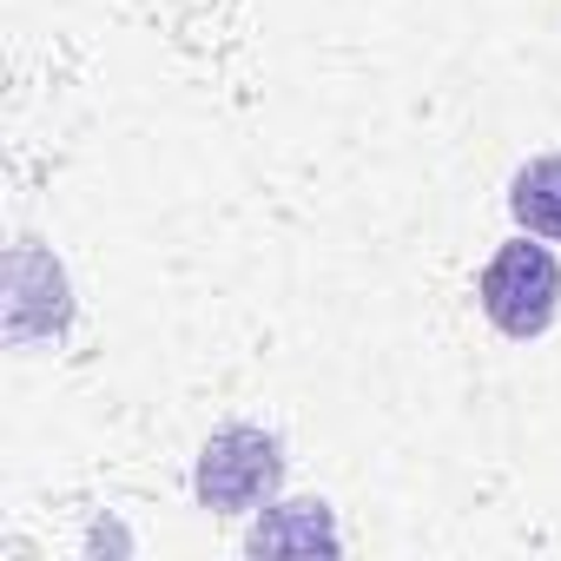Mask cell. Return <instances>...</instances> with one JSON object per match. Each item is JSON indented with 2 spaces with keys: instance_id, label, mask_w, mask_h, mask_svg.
Returning <instances> with one entry per match:
<instances>
[{
  "instance_id": "obj_3",
  "label": "cell",
  "mask_w": 561,
  "mask_h": 561,
  "mask_svg": "<svg viewBox=\"0 0 561 561\" xmlns=\"http://www.w3.org/2000/svg\"><path fill=\"white\" fill-rule=\"evenodd\" d=\"M508 211L522 231L561 244V152H541L508 179Z\"/></svg>"
},
{
  "instance_id": "obj_4",
  "label": "cell",
  "mask_w": 561,
  "mask_h": 561,
  "mask_svg": "<svg viewBox=\"0 0 561 561\" xmlns=\"http://www.w3.org/2000/svg\"><path fill=\"white\" fill-rule=\"evenodd\" d=\"M244 548H251V554H277V548H337V522H331L324 502H277V508L251 528Z\"/></svg>"
},
{
  "instance_id": "obj_2",
  "label": "cell",
  "mask_w": 561,
  "mask_h": 561,
  "mask_svg": "<svg viewBox=\"0 0 561 561\" xmlns=\"http://www.w3.org/2000/svg\"><path fill=\"white\" fill-rule=\"evenodd\" d=\"M277 482H285V443L257 423H225L192 469V489L211 515H251L277 502Z\"/></svg>"
},
{
  "instance_id": "obj_1",
  "label": "cell",
  "mask_w": 561,
  "mask_h": 561,
  "mask_svg": "<svg viewBox=\"0 0 561 561\" xmlns=\"http://www.w3.org/2000/svg\"><path fill=\"white\" fill-rule=\"evenodd\" d=\"M476 305L502 337H515V344L541 337L554 324V311H561V264H554L548 238L522 231V238L495 244V257L476 277Z\"/></svg>"
}]
</instances>
